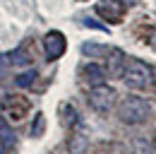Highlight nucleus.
Listing matches in <instances>:
<instances>
[{
	"instance_id": "obj_5",
	"label": "nucleus",
	"mask_w": 156,
	"mask_h": 154,
	"mask_svg": "<svg viewBox=\"0 0 156 154\" xmlns=\"http://www.w3.org/2000/svg\"><path fill=\"white\" fill-rule=\"evenodd\" d=\"M65 48H67V41H65V36L60 34L58 29H53V31H48L43 36V51H46L48 60H58L65 53Z\"/></svg>"
},
{
	"instance_id": "obj_8",
	"label": "nucleus",
	"mask_w": 156,
	"mask_h": 154,
	"mask_svg": "<svg viewBox=\"0 0 156 154\" xmlns=\"http://www.w3.org/2000/svg\"><path fill=\"white\" fill-rule=\"evenodd\" d=\"M82 75L84 79L91 84V87H98V84H103L106 82V68H101L98 63H89V65H84V70H82Z\"/></svg>"
},
{
	"instance_id": "obj_14",
	"label": "nucleus",
	"mask_w": 156,
	"mask_h": 154,
	"mask_svg": "<svg viewBox=\"0 0 156 154\" xmlns=\"http://www.w3.org/2000/svg\"><path fill=\"white\" fill-rule=\"evenodd\" d=\"M5 152V142H2V137H0V154Z\"/></svg>"
},
{
	"instance_id": "obj_4",
	"label": "nucleus",
	"mask_w": 156,
	"mask_h": 154,
	"mask_svg": "<svg viewBox=\"0 0 156 154\" xmlns=\"http://www.w3.org/2000/svg\"><path fill=\"white\" fill-rule=\"evenodd\" d=\"M87 101H89V106H91L96 113H106V111H111L113 104H115V92H113L111 87H106V84H98V87H91V89H89Z\"/></svg>"
},
{
	"instance_id": "obj_11",
	"label": "nucleus",
	"mask_w": 156,
	"mask_h": 154,
	"mask_svg": "<svg viewBox=\"0 0 156 154\" xmlns=\"http://www.w3.org/2000/svg\"><path fill=\"white\" fill-rule=\"evenodd\" d=\"M34 79H36V70H27L15 79V84L17 87H29V84H34Z\"/></svg>"
},
{
	"instance_id": "obj_10",
	"label": "nucleus",
	"mask_w": 156,
	"mask_h": 154,
	"mask_svg": "<svg viewBox=\"0 0 156 154\" xmlns=\"http://www.w3.org/2000/svg\"><path fill=\"white\" fill-rule=\"evenodd\" d=\"M87 147V135L84 133H72V140H70V152L72 154H82Z\"/></svg>"
},
{
	"instance_id": "obj_13",
	"label": "nucleus",
	"mask_w": 156,
	"mask_h": 154,
	"mask_svg": "<svg viewBox=\"0 0 156 154\" xmlns=\"http://www.w3.org/2000/svg\"><path fill=\"white\" fill-rule=\"evenodd\" d=\"M10 63H12V65H27V63H29V56L20 48V51L10 53Z\"/></svg>"
},
{
	"instance_id": "obj_6",
	"label": "nucleus",
	"mask_w": 156,
	"mask_h": 154,
	"mask_svg": "<svg viewBox=\"0 0 156 154\" xmlns=\"http://www.w3.org/2000/svg\"><path fill=\"white\" fill-rule=\"evenodd\" d=\"M96 12L106 22H113L115 24V22H120V19L125 17V2L122 0H98Z\"/></svg>"
},
{
	"instance_id": "obj_2",
	"label": "nucleus",
	"mask_w": 156,
	"mask_h": 154,
	"mask_svg": "<svg viewBox=\"0 0 156 154\" xmlns=\"http://www.w3.org/2000/svg\"><path fill=\"white\" fill-rule=\"evenodd\" d=\"M120 79H125V84H127L130 89H144V87L151 84L154 70H151V65H147L144 60L130 58V60L125 63V72H122Z\"/></svg>"
},
{
	"instance_id": "obj_3",
	"label": "nucleus",
	"mask_w": 156,
	"mask_h": 154,
	"mask_svg": "<svg viewBox=\"0 0 156 154\" xmlns=\"http://www.w3.org/2000/svg\"><path fill=\"white\" fill-rule=\"evenodd\" d=\"M29 99L22 94H7L5 99H2V104H0V111L5 113V118L7 120H12V123H20V120H24L27 118V113H29Z\"/></svg>"
},
{
	"instance_id": "obj_7",
	"label": "nucleus",
	"mask_w": 156,
	"mask_h": 154,
	"mask_svg": "<svg viewBox=\"0 0 156 154\" xmlns=\"http://www.w3.org/2000/svg\"><path fill=\"white\" fill-rule=\"evenodd\" d=\"M108 56H106V75L113 77V79H120L122 72H125V63H127V58L125 53L120 51V48H111V51H106Z\"/></svg>"
},
{
	"instance_id": "obj_9",
	"label": "nucleus",
	"mask_w": 156,
	"mask_h": 154,
	"mask_svg": "<svg viewBox=\"0 0 156 154\" xmlns=\"http://www.w3.org/2000/svg\"><path fill=\"white\" fill-rule=\"evenodd\" d=\"M60 120H62L65 128H72V125L77 123V111H75L72 104H62V106H60Z\"/></svg>"
},
{
	"instance_id": "obj_1",
	"label": "nucleus",
	"mask_w": 156,
	"mask_h": 154,
	"mask_svg": "<svg viewBox=\"0 0 156 154\" xmlns=\"http://www.w3.org/2000/svg\"><path fill=\"white\" fill-rule=\"evenodd\" d=\"M151 116V104L142 96H125L118 106V118L125 125H139Z\"/></svg>"
},
{
	"instance_id": "obj_12",
	"label": "nucleus",
	"mask_w": 156,
	"mask_h": 154,
	"mask_svg": "<svg viewBox=\"0 0 156 154\" xmlns=\"http://www.w3.org/2000/svg\"><path fill=\"white\" fill-rule=\"evenodd\" d=\"M82 51H84L87 56H103V53H106V48H103V46H98V43H84V46H82Z\"/></svg>"
},
{
	"instance_id": "obj_15",
	"label": "nucleus",
	"mask_w": 156,
	"mask_h": 154,
	"mask_svg": "<svg viewBox=\"0 0 156 154\" xmlns=\"http://www.w3.org/2000/svg\"><path fill=\"white\" fill-rule=\"evenodd\" d=\"M151 34H154V46H156V27H154V31H151Z\"/></svg>"
}]
</instances>
